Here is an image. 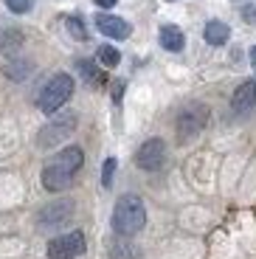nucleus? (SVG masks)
<instances>
[{"label":"nucleus","mask_w":256,"mask_h":259,"mask_svg":"<svg viewBox=\"0 0 256 259\" xmlns=\"http://www.w3.org/2000/svg\"><path fill=\"white\" fill-rule=\"evenodd\" d=\"M84 163V152L82 147H68L59 155H54V161L42 169V186L48 192H62L73 183V175Z\"/></svg>","instance_id":"nucleus-1"},{"label":"nucleus","mask_w":256,"mask_h":259,"mask_svg":"<svg viewBox=\"0 0 256 259\" xmlns=\"http://www.w3.org/2000/svg\"><path fill=\"white\" fill-rule=\"evenodd\" d=\"M147 226V208L138 194H124L113 208V231L121 237H133Z\"/></svg>","instance_id":"nucleus-2"},{"label":"nucleus","mask_w":256,"mask_h":259,"mask_svg":"<svg viewBox=\"0 0 256 259\" xmlns=\"http://www.w3.org/2000/svg\"><path fill=\"white\" fill-rule=\"evenodd\" d=\"M71 93H73V79L68 76V73H57V76L42 88V93H39V99H37L39 110L48 113V116L57 113L59 107L71 99Z\"/></svg>","instance_id":"nucleus-3"},{"label":"nucleus","mask_w":256,"mask_h":259,"mask_svg":"<svg viewBox=\"0 0 256 259\" xmlns=\"http://www.w3.org/2000/svg\"><path fill=\"white\" fill-rule=\"evenodd\" d=\"M73 130H76V113H65V116H57L54 121H48L42 130H39V138L37 144L39 147H57L59 141H65V138L71 136Z\"/></svg>","instance_id":"nucleus-4"},{"label":"nucleus","mask_w":256,"mask_h":259,"mask_svg":"<svg viewBox=\"0 0 256 259\" xmlns=\"http://www.w3.org/2000/svg\"><path fill=\"white\" fill-rule=\"evenodd\" d=\"M135 163L144 172H158V169H163V163H166V144L160 141V138H149L135 152Z\"/></svg>","instance_id":"nucleus-5"},{"label":"nucleus","mask_w":256,"mask_h":259,"mask_svg":"<svg viewBox=\"0 0 256 259\" xmlns=\"http://www.w3.org/2000/svg\"><path fill=\"white\" fill-rule=\"evenodd\" d=\"M84 253V234L82 231H71L62 234L57 240L48 242V256L51 259H73Z\"/></svg>","instance_id":"nucleus-6"},{"label":"nucleus","mask_w":256,"mask_h":259,"mask_svg":"<svg viewBox=\"0 0 256 259\" xmlns=\"http://www.w3.org/2000/svg\"><path fill=\"white\" fill-rule=\"evenodd\" d=\"M205 118H208V110H205L203 104L186 107V110L178 116V130H180V136L189 138V136H194V133H200V130L205 127Z\"/></svg>","instance_id":"nucleus-7"},{"label":"nucleus","mask_w":256,"mask_h":259,"mask_svg":"<svg viewBox=\"0 0 256 259\" xmlns=\"http://www.w3.org/2000/svg\"><path fill=\"white\" fill-rule=\"evenodd\" d=\"M96 28L104 34V37H110V39H127L130 31H133L127 20L115 17V14H99V17H96Z\"/></svg>","instance_id":"nucleus-8"},{"label":"nucleus","mask_w":256,"mask_h":259,"mask_svg":"<svg viewBox=\"0 0 256 259\" xmlns=\"http://www.w3.org/2000/svg\"><path fill=\"white\" fill-rule=\"evenodd\" d=\"M231 107H234L237 113L256 107V79H248V82H242L237 91H234V96H231Z\"/></svg>","instance_id":"nucleus-9"},{"label":"nucleus","mask_w":256,"mask_h":259,"mask_svg":"<svg viewBox=\"0 0 256 259\" xmlns=\"http://www.w3.org/2000/svg\"><path fill=\"white\" fill-rule=\"evenodd\" d=\"M73 206H68V203H54V206L42 208L39 211V226L42 228H54V226H62L68 217H71Z\"/></svg>","instance_id":"nucleus-10"},{"label":"nucleus","mask_w":256,"mask_h":259,"mask_svg":"<svg viewBox=\"0 0 256 259\" xmlns=\"http://www.w3.org/2000/svg\"><path fill=\"white\" fill-rule=\"evenodd\" d=\"M158 39H160V46L166 48V51H172V54L183 51V46H186V37H183V31H180L178 26H163L160 34H158Z\"/></svg>","instance_id":"nucleus-11"},{"label":"nucleus","mask_w":256,"mask_h":259,"mask_svg":"<svg viewBox=\"0 0 256 259\" xmlns=\"http://www.w3.org/2000/svg\"><path fill=\"white\" fill-rule=\"evenodd\" d=\"M231 37V28L225 26L223 20H211L208 26H205V42L208 46H225Z\"/></svg>","instance_id":"nucleus-12"},{"label":"nucleus","mask_w":256,"mask_h":259,"mask_svg":"<svg viewBox=\"0 0 256 259\" xmlns=\"http://www.w3.org/2000/svg\"><path fill=\"white\" fill-rule=\"evenodd\" d=\"M96 57H99V62H102L104 68H115V65L121 62V54L115 51L113 46H102V48H99Z\"/></svg>","instance_id":"nucleus-13"},{"label":"nucleus","mask_w":256,"mask_h":259,"mask_svg":"<svg viewBox=\"0 0 256 259\" xmlns=\"http://www.w3.org/2000/svg\"><path fill=\"white\" fill-rule=\"evenodd\" d=\"M79 71H82V76L88 79V82H96V84H102L104 82V73L99 71L93 62H79Z\"/></svg>","instance_id":"nucleus-14"},{"label":"nucleus","mask_w":256,"mask_h":259,"mask_svg":"<svg viewBox=\"0 0 256 259\" xmlns=\"http://www.w3.org/2000/svg\"><path fill=\"white\" fill-rule=\"evenodd\" d=\"M3 3H6V9L14 14H26V12H31V6H34V0H3Z\"/></svg>","instance_id":"nucleus-15"},{"label":"nucleus","mask_w":256,"mask_h":259,"mask_svg":"<svg viewBox=\"0 0 256 259\" xmlns=\"http://www.w3.org/2000/svg\"><path fill=\"white\" fill-rule=\"evenodd\" d=\"M65 23H68V31H71L76 39H88V28L82 26V20L79 17H68Z\"/></svg>","instance_id":"nucleus-16"},{"label":"nucleus","mask_w":256,"mask_h":259,"mask_svg":"<svg viewBox=\"0 0 256 259\" xmlns=\"http://www.w3.org/2000/svg\"><path fill=\"white\" fill-rule=\"evenodd\" d=\"M115 166H118V163H115V158H107V161H104V166H102V183L104 186H113V175H115Z\"/></svg>","instance_id":"nucleus-17"},{"label":"nucleus","mask_w":256,"mask_h":259,"mask_svg":"<svg viewBox=\"0 0 256 259\" xmlns=\"http://www.w3.org/2000/svg\"><path fill=\"white\" fill-rule=\"evenodd\" d=\"M118 0H96V6H102V9H113Z\"/></svg>","instance_id":"nucleus-18"},{"label":"nucleus","mask_w":256,"mask_h":259,"mask_svg":"<svg viewBox=\"0 0 256 259\" xmlns=\"http://www.w3.org/2000/svg\"><path fill=\"white\" fill-rule=\"evenodd\" d=\"M121 91H124V82H115V91H113V99H115V102L121 99Z\"/></svg>","instance_id":"nucleus-19"},{"label":"nucleus","mask_w":256,"mask_h":259,"mask_svg":"<svg viewBox=\"0 0 256 259\" xmlns=\"http://www.w3.org/2000/svg\"><path fill=\"white\" fill-rule=\"evenodd\" d=\"M250 65H253V68H256V46L250 48Z\"/></svg>","instance_id":"nucleus-20"}]
</instances>
